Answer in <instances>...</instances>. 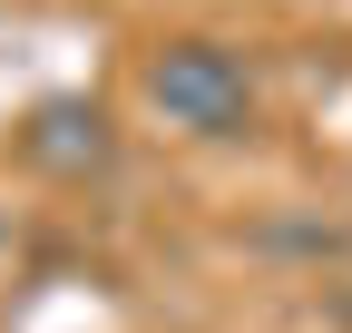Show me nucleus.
I'll return each instance as SVG.
<instances>
[{"instance_id": "1", "label": "nucleus", "mask_w": 352, "mask_h": 333, "mask_svg": "<svg viewBox=\"0 0 352 333\" xmlns=\"http://www.w3.org/2000/svg\"><path fill=\"white\" fill-rule=\"evenodd\" d=\"M147 98H157L166 128H186V138H245L254 128V69L226 39H166L147 59Z\"/></svg>"}, {"instance_id": "2", "label": "nucleus", "mask_w": 352, "mask_h": 333, "mask_svg": "<svg viewBox=\"0 0 352 333\" xmlns=\"http://www.w3.org/2000/svg\"><path fill=\"white\" fill-rule=\"evenodd\" d=\"M108 108H88V98H50V108H30V128H20V157L30 166H50V177H88V166H108Z\"/></svg>"}]
</instances>
